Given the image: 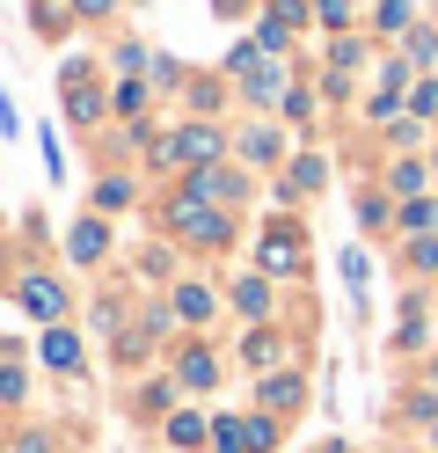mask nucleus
<instances>
[{
  "instance_id": "5",
  "label": "nucleus",
  "mask_w": 438,
  "mask_h": 453,
  "mask_svg": "<svg viewBox=\"0 0 438 453\" xmlns=\"http://www.w3.org/2000/svg\"><path fill=\"white\" fill-rule=\"evenodd\" d=\"M183 197H197V205H234V197H242V176H234V168H197L183 183Z\"/></svg>"
},
{
  "instance_id": "1",
  "label": "nucleus",
  "mask_w": 438,
  "mask_h": 453,
  "mask_svg": "<svg viewBox=\"0 0 438 453\" xmlns=\"http://www.w3.org/2000/svg\"><path fill=\"white\" fill-rule=\"evenodd\" d=\"M168 226H175L183 242H197V249L227 242V212H219V205H197V197H175V205H168Z\"/></svg>"
},
{
  "instance_id": "11",
  "label": "nucleus",
  "mask_w": 438,
  "mask_h": 453,
  "mask_svg": "<svg viewBox=\"0 0 438 453\" xmlns=\"http://www.w3.org/2000/svg\"><path fill=\"white\" fill-rule=\"evenodd\" d=\"M175 380H183V388H212V380H219V365L204 358V351H183V365H175Z\"/></svg>"
},
{
  "instance_id": "18",
  "label": "nucleus",
  "mask_w": 438,
  "mask_h": 453,
  "mask_svg": "<svg viewBox=\"0 0 438 453\" xmlns=\"http://www.w3.org/2000/svg\"><path fill=\"white\" fill-rule=\"evenodd\" d=\"M380 22H388V30H409V0H380Z\"/></svg>"
},
{
  "instance_id": "9",
  "label": "nucleus",
  "mask_w": 438,
  "mask_h": 453,
  "mask_svg": "<svg viewBox=\"0 0 438 453\" xmlns=\"http://www.w3.org/2000/svg\"><path fill=\"white\" fill-rule=\"evenodd\" d=\"M103 249H110V226H103V219H81V226H73V257H81V264H103Z\"/></svg>"
},
{
  "instance_id": "8",
  "label": "nucleus",
  "mask_w": 438,
  "mask_h": 453,
  "mask_svg": "<svg viewBox=\"0 0 438 453\" xmlns=\"http://www.w3.org/2000/svg\"><path fill=\"white\" fill-rule=\"evenodd\" d=\"M44 365H51V373H81V336L73 329H51L44 336Z\"/></svg>"
},
{
  "instance_id": "2",
  "label": "nucleus",
  "mask_w": 438,
  "mask_h": 453,
  "mask_svg": "<svg viewBox=\"0 0 438 453\" xmlns=\"http://www.w3.org/2000/svg\"><path fill=\"white\" fill-rule=\"evenodd\" d=\"M212 446L219 453H271L278 432H271V417H219L212 424Z\"/></svg>"
},
{
  "instance_id": "12",
  "label": "nucleus",
  "mask_w": 438,
  "mask_h": 453,
  "mask_svg": "<svg viewBox=\"0 0 438 453\" xmlns=\"http://www.w3.org/2000/svg\"><path fill=\"white\" fill-rule=\"evenodd\" d=\"M234 307H242V315H271V286H263V278H242V286H234Z\"/></svg>"
},
{
  "instance_id": "17",
  "label": "nucleus",
  "mask_w": 438,
  "mask_h": 453,
  "mask_svg": "<svg viewBox=\"0 0 438 453\" xmlns=\"http://www.w3.org/2000/svg\"><path fill=\"white\" fill-rule=\"evenodd\" d=\"M96 205H103V212H117V205H132V183H103V190H96Z\"/></svg>"
},
{
  "instance_id": "23",
  "label": "nucleus",
  "mask_w": 438,
  "mask_h": 453,
  "mask_svg": "<svg viewBox=\"0 0 438 453\" xmlns=\"http://www.w3.org/2000/svg\"><path fill=\"white\" fill-rule=\"evenodd\" d=\"M431 432H438V417H431Z\"/></svg>"
},
{
  "instance_id": "4",
  "label": "nucleus",
  "mask_w": 438,
  "mask_h": 453,
  "mask_svg": "<svg viewBox=\"0 0 438 453\" xmlns=\"http://www.w3.org/2000/svg\"><path fill=\"white\" fill-rule=\"evenodd\" d=\"M22 315H37V322H51L58 329V315H66V293H58V278H22Z\"/></svg>"
},
{
  "instance_id": "16",
  "label": "nucleus",
  "mask_w": 438,
  "mask_h": 453,
  "mask_svg": "<svg viewBox=\"0 0 438 453\" xmlns=\"http://www.w3.org/2000/svg\"><path fill=\"white\" fill-rule=\"evenodd\" d=\"M22 388H29V380H22V365L8 358V373H0V403H22Z\"/></svg>"
},
{
  "instance_id": "3",
  "label": "nucleus",
  "mask_w": 438,
  "mask_h": 453,
  "mask_svg": "<svg viewBox=\"0 0 438 453\" xmlns=\"http://www.w3.org/2000/svg\"><path fill=\"white\" fill-rule=\"evenodd\" d=\"M161 161H168V168H175V161H190V168H219V132H212V125L175 132L168 147H161Z\"/></svg>"
},
{
  "instance_id": "14",
  "label": "nucleus",
  "mask_w": 438,
  "mask_h": 453,
  "mask_svg": "<svg viewBox=\"0 0 438 453\" xmlns=\"http://www.w3.org/2000/svg\"><path fill=\"white\" fill-rule=\"evenodd\" d=\"M242 358H249V365H278V358H285V344H278L271 329H256L249 344H242Z\"/></svg>"
},
{
  "instance_id": "19",
  "label": "nucleus",
  "mask_w": 438,
  "mask_h": 453,
  "mask_svg": "<svg viewBox=\"0 0 438 453\" xmlns=\"http://www.w3.org/2000/svg\"><path fill=\"white\" fill-rule=\"evenodd\" d=\"M402 226H438V205H409V212H402Z\"/></svg>"
},
{
  "instance_id": "7",
  "label": "nucleus",
  "mask_w": 438,
  "mask_h": 453,
  "mask_svg": "<svg viewBox=\"0 0 438 453\" xmlns=\"http://www.w3.org/2000/svg\"><path fill=\"white\" fill-rule=\"evenodd\" d=\"M66 110H73V125H96L103 118V96L88 88V66H66Z\"/></svg>"
},
{
  "instance_id": "13",
  "label": "nucleus",
  "mask_w": 438,
  "mask_h": 453,
  "mask_svg": "<svg viewBox=\"0 0 438 453\" xmlns=\"http://www.w3.org/2000/svg\"><path fill=\"white\" fill-rule=\"evenodd\" d=\"M168 439H175V446H204L212 432H204V417H197V410H183V417H168Z\"/></svg>"
},
{
  "instance_id": "22",
  "label": "nucleus",
  "mask_w": 438,
  "mask_h": 453,
  "mask_svg": "<svg viewBox=\"0 0 438 453\" xmlns=\"http://www.w3.org/2000/svg\"><path fill=\"white\" fill-rule=\"evenodd\" d=\"M321 453H343V446H321Z\"/></svg>"
},
{
  "instance_id": "10",
  "label": "nucleus",
  "mask_w": 438,
  "mask_h": 453,
  "mask_svg": "<svg viewBox=\"0 0 438 453\" xmlns=\"http://www.w3.org/2000/svg\"><path fill=\"white\" fill-rule=\"evenodd\" d=\"M263 410H300V373H271L263 380Z\"/></svg>"
},
{
  "instance_id": "15",
  "label": "nucleus",
  "mask_w": 438,
  "mask_h": 453,
  "mask_svg": "<svg viewBox=\"0 0 438 453\" xmlns=\"http://www.w3.org/2000/svg\"><path fill=\"white\" fill-rule=\"evenodd\" d=\"M175 315H183V322H204V315H212V293H204V286H183V293H175Z\"/></svg>"
},
{
  "instance_id": "21",
  "label": "nucleus",
  "mask_w": 438,
  "mask_h": 453,
  "mask_svg": "<svg viewBox=\"0 0 438 453\" xmlns=\"http://www.w3.org/2000/svg\"><path fill=\"white\" fill-rule=\"evenodd\" d=\"M81 8H88V15H103V8H110V0H81Z\"/></svg>"
},
{
  "instance_id": "20",
  "label": "nucleus",
  "mask_w": 438,
  "mask_h": 453,
  "mask_svg": "<svg viewBox=\"0 0 438 453\" xmlns=\"http://www.w3.org/2000/svg\"><path fill=\"white\" fill-rule=\"evenodd\" d=\"M321 22H350V0H321Z\"/></svg>"
},
{
  "instance_id": "6",
  "label": "nucleus",
  "mask_w": 438,
  "mask_h": 453,
  "mask_svg": "<svg viewBox=\"0 0 438 453\" xmlns=\"http://www.w3.org/2000/svg\"><path fill=\"white\" fill-rule=\"evenodd\" d=\"M263 271H300V226H271L263 234Z\"/></svg>"
}]
</instances>
